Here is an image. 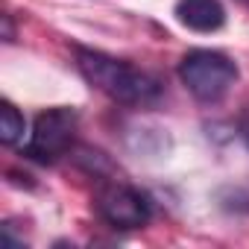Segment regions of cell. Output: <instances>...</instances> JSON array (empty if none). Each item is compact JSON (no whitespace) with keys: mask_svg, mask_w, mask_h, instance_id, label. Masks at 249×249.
<instances>
[{"mask_svg":"<svg viewBox=\"0 0 249 249\" xmlns=\"http://www.w3.org/2000/svg\"><path fill=\"white\" fill-rule=\"evenodd\" d=\"M3 24V41H15V27H12V15H0Z\"/></svg>","mask_w":249,"mask_h":249,"instance_id":"obj_7","label":"cell"},{"mask_svg":"<svg viewBox=\"0 0 249 249\" xmlns=\"http://www.w3.org/2000/svg\"><path fill=\"white\" fill-rule=\"evenodd\" d=\"M240 135L246 138V144H249V106L240 111Z\"/></svg>","mask_w":249,"mask_h":249,"instance_id":"obj_8","label":"cell"},{"mask_svg":"<svg viewBox=\"0 0 249 249\" xmlns=\"http://www.w3.org/2000/svg\"><path fill=\"white\" fill-rule=\"evenodd\" d=\"M176 21L194 33H217L226 24L220 0H176Z\"/></svg>","mask_w":249,"mask_h":249,"instance_id":"obj_5","label":"cell"},{"mask_svg":"<svg viewBox=\"0 0 249 249\" xmlns=\"http://www.w3.org/2000/svg\"><path fill=\"white\" fill-rule=\"evenodd\" d=\"M27 132V123H24V114L9 103L3 100V106H0V141H3L6 147L18 144Z\"/></svg>","mask_w":249,"mask_h":249,"instance_id":"obj_6","label":"cell"},{"mask_svg":"<svg viewBox=\"0 0 249 249\" xmlns=\"http://www.w3.org/2000/svg\"><path fill=\"white\" fill-rule=\"evenodd\" d=\"M179 79L199 103H220L237 82V65L220 50H191L179 62Z\"/></svg>","mask_w":249,"mask_h":249,"instance_id":"obj_2","label":"cell"},{"mask_svg":"<svg viewBox=\"0 0 249 249\" xmlns=\"http://www.w3.org/2000/svg\"><path fill=\"white\" fill-rule=\"evenodd\" d=\"M97 211L114 229H141L153 217L150 199L123 182H108L97 191Z\"/></svg>","mask_w":249,"mask_h":249,"instance_id":"obj_4","label":"cell"},{"mask_svg":"<svg viewBox=\"0 0 249 249\" xmlns=\"http://www.w3.org/2000/svg\"><path fill=\"white\" fill-rule=\"evenodd\" d=\"M76 68L88 85H94L114 103L147 108V106L159 103V97H161V82L153 73L123 62V59H114L108 53L76 47Z\"/></svg>","mask_w":249,"mask_h":249,"instance_id":"obj_1","label":"cell"},{"mask_svg":"<svg viewBox=\"0 0 249 249\" xmlns=\"http://www.w3.org/2000/svg\"><path fill=\"white\" fill-rule=\"evenodd\" d=\"M73 132H76V111L73 108H68V106L47 108L36 117V126H33L30 141H27V156L33 161L50 164L71 150Z\"/></svg>","mask_w":249,"mask_h":249,"instance_id":"obj_3","label":"cell"}]
</instances>
